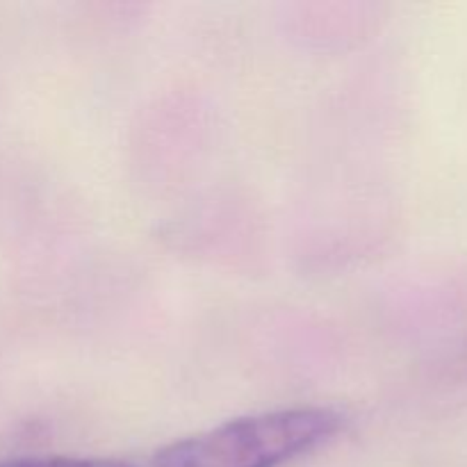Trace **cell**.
I'll use <instances>...</instances> for the list:
<instances>
[{
    "label": "cell",
    "instance_id": "obj_2",
    "mask_svg": "<svg viewBox=\"0 0 467 467\" xmlns=\"http://www.w3.org/2000/svg\"><path fill=\"white\" fill-rule=\"evenodd\" d=\"M0 467H132L123 461L108 459H64V456H53V459H14L3 461Z\"/></svg>",
    "mask_w": 467,
    "mask_h": 467
},
{
    "label": "cell",
    "instance_id": "obj_1",
    "mask_svg": "<svg viewBox=\"0 0 467 467\" xmlns=\"http://www.w3.org/2000/svg\"><path fill=\"white\" fill-rule=\"evenodd\" d=\"M342 424L340 413L322 406L251 415L171 442L153 467H281L331 441Z\"/></svg>",
    "mask_w": 467,
    "mask_h": 467
}]
</instances>
